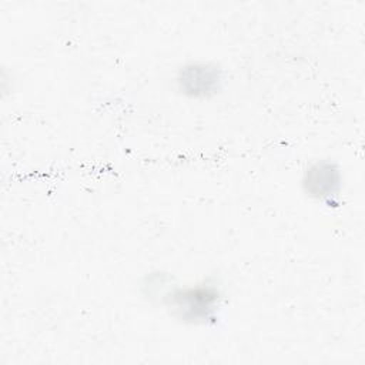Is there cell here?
<instances>
[{
  "mask_svg": "<svg viewBox=\"0 0 365 365\" xmlns=\"http://www.w3.org/2000/svg\"><path fill=\"white\" fill-rule=\"evenodd\" d=\"M224 302L222 284L208 275L190 282L175 281L161 307L184 325L207 327L220 318Z\"/></svg>",
  "mask_w": 365,
  "mask_h": 365,
  "instance_id": "6da1fadb",
  "label": "cell"
},
{
  "mask_svg": "<svg viewBox=\"0 0 365 365\" xmlns=\"http://www.w3.org/2000/svg\"><path fill=\"white\" fill-rule=\"evenodd\" d=\"M175 93L191 101H211L224 93L227 71L215 60L188 58L173 74Z\"/></svg>",
  "mask_w": 365,
  "mask_h": 365,
  "instance_id": "7a4b0ae2",
  "label": "cell"
},
{
  "mask_svg": "<svg viewBox=\"0 0 365 365\" xmlns=\"http://www.w3.org/2000/svg\"><path fill=\"white\" fill-rule=\"evenodd\" d=\"M299 188L307 200L321 207H335L345 190L344 168L328 155L312 158L301 170Z\"/></svg>",
  "mask_w": 365,
  "mask_h": 365,
  "instance_id": "3957f363",
  "label": "cell"
},
{
  "mask_svg": "<svg viewBox=\"0 0 365 365\" xmlns=\"http://www.w3.org/2000/svg\"><path fill=\"white\" fill-rule=\"evenodd\" d=\"M175 281L177 279L164 269H151L143 275L138 291L147 302L161 307Z\"/></svg>",
  "mask_w": 365,
  "mask_h": 365,
  "instance_id": "277c9868",
  "label": "cell"
}]
</instances>
